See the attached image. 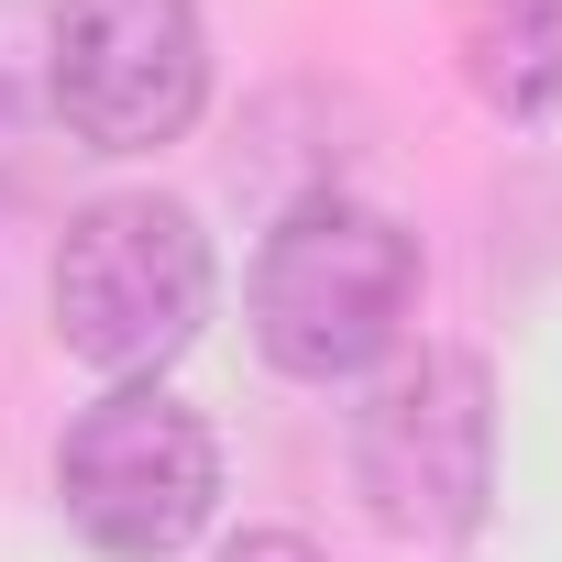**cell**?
<instances>
[{
	"mask_svg": "<svg viewBox=\"0 0 562 562\" xmlns=\"http://www.w3.org/2000/svg\"><path fill=\"white\" fill-rule=\"evenodd\" d=\"M45 89L56 122L89 155H155L210 100V34L199 0H56L45 23Z\"/></svg>",
	"mask_w": 562,
	"mask_h": 562,
	"instance_id": "5",
	"label": "cell"
},
{
	"mask_svg": "<svg viewBox=\"0 0 562 562\" xmlns=\"http://www.w3.org/2000/svg\"><path fill=\"white\" fill-rule=\"evenodd\" d=\"M463 89L496 122L562 111V0H474L463 12Z\"/></svg>",
	"mask_w": 562,
	"mask_h": 562,
	"instance_id": "6",
	"label": "cell"
},
{
	"mask_svg": "<svg viewBox=\"0 0 562 562\" xmlns=\"http://www.w3.org/2000/svg\"><path fill=\"white\" fill-rule=\"evenodd\" d=\"M45 299H56V342L78 364L144 386L210 321V232L177 199H155V188H111V199H89L67 221Z\"/></svg>",
	"mask_w": 562,
	"mask_h": 562,
	"instance_id": "2",
	"label": "cell"
},
{
	"mask_svg": "<svg viewBox=\"0 0 562 562\" xmlns=\"http://www.w3.org/2000/svg\"><path fill=\"white\" fill-rule=\"evenodd\" d=\"M56 496H67V518H78L89 551H111V562H166V551H188V540L210 529V507H221V441H210V419H199L188 397H166V386H111L100 408L67 419V441H56Z\"/></svg>",
	"mask_w": 562,
	"mask_h": 562,
	"instance_id": "3",
	"label": "cell"
},
{
	"mask_svg": "<svg viewBox=\"0 0 562 562\" xmlns=\"http://www.w3.org/2000/svg\"><path fill=\"white\" fill-rule=\"evenodd\" d=\"M221 562H321V551H310L299 529H243V540H232Z\"/></svg>",
	"mask_w": 562,
	"mask_h": 562,
	"instance_id": "7",
	"label": "cell"
},
{
	"mask_svg": "<svg viewBox=\"0 0 562 562\" xmlns=\"http://www.w3.org/2000/svg\"><path fill=\"white\" fill-rule=\"evenodd\" d=\"M408 310H419V232L386 221L375 199L321 188L254 254V342L299 386H342V375L386 364Z\"/></svg>",
	"mask_w": 562,
	"mask_h": 562,
	"instance_id": "1",
	"label": "cell"
},
{
	"mask_svg": "<svg viewBox=\"0 0 562 562\" xmlns=\"http://www.w3.org/2000/svg\"><path fill=\"white\" fill-rule=\"evenodd\" d=\"M12 166H23V100H12V78H0V188H12Z\"/></svg>",
	"mask_w": 562,
	"mask_h": 562,
	"instance_id": "8",
	"label": "cell"
},
{
	"mask_svg": "<svg viewBox=\"0 0 562 562\" xmlns=\"http://www.w3.org/2000/svg\"><path fill=\"white\" fill-rule=\"evenodd\" d=\"M353 485L397 540H463L496 496V386L474 353H408L353 408Z\"/></svg>",
	"mask_w": 562,
	"mask_h": 562,
	"instance_id": "4",
	"label": "cell"
}]
</instances>
